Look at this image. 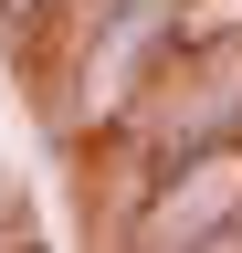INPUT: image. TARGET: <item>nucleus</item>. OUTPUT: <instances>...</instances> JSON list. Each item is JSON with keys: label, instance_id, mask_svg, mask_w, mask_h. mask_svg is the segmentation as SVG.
<instances>
[{"label": "nucleus", "instance_id": "nucleus-1", "mask_svg": "<svg viewBox=\"0 0 242 253\" xmlns=\"http://www.w3.org/2000/svg\"><path fill=\"white\" fill-rule=\"evenodd\" d=\"M53 11V0H0V42H32V21Z\"/></svg>", "mask_w": 242, "mask_h": 253}]
</instances>
